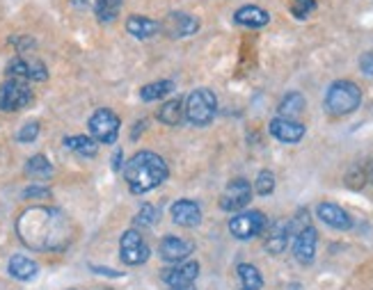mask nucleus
<instances>
[{
	"mask_svg": "<svg viewBox=\"0 0 373 290\" xmlns=\"http://www.w3.org/2000/svg\"><path fill=\"white\" fill-rule=\"evenodd\" d=\"M21 243L35 252H62L74 238L69 217L53 206H30L16 219Z\"/></svg>",
	"mask_w": 373,
	"mask_h": 290,
	"instance_id": "nucleus-1",
	"label": "nucleus"
},
{
	"mask_svg": "<svg viewBox=\"0 0 373 290\" xmlns=\"http://www.w3.org/2000/svg\"><path fill=\"white\" fill-rule=\"evenodd\" d=\"M169 176L167 163L154 151H140L124 165L126 185L133 195H147L163 185Z\"/></svg>",
	"mask_w": 373,
	"mask_h": 290,
	"instance_id": "nucleus-2",
	"label": "nucleus"
},
{
	"mask_svg": "<svg viewBox=\"0 0 373 290\" xmlns=\"http://www.w3.org/2000/svg\"><path fill=\"white\" fill-rule=\"evenodd\" d=\"M362 103V89L350 80H337L328 87L325 94V110L335 117H346L355 112Z\"/></svg>",
	"mask_w": 373,
	"mask_h": 290,
	"instance_id": "nucleus-3",
	"label": "nucleus"
},
{
	"mask_svg": "<svg viewBox=\"0 0 373 290\" xmlns=\"http://www.w3.org/2000/svg\"><path fill=\"white\" fill-rule=\"evenodd\" d=\"M216 112H218V98L211 89L199 87L195 92L188 94L186 103H184V115L188 119V124H193L197 128L208 126L213 122Z\"/></svg>",
	"mask_w": 373,
	"mask_h": 290,
	"instance_id": "nucleus-4",
	"label": "nucleus"
},
{
	"mask_svg": "<svg viewBox=\"0 0 373 290\" xmlns=\"http://www.w3.org/2000/svg\"><path fill=\"white\" fill-rule=\"evenodd\" d=\"M87 128L92 137L101 144H115L117 137H119V128H122V122H119V117L113 112V110L108 108H101L96 112L89 117Z\"/></svg>",
	"mask_w": 373,
	"mask_h": 290,
	"instance_id": "nucleus-5",
	"label": "nucleus"
},
{
	"mask_svg": "<svg viewBox=\"0 0 373 290\" xmlns=\"http://www.w3.org/2000/svg\"><path fill=\"white\" fill-rule=\"evenodd\" d=\"M149 256V245L145 243V238L138 228H128V231L122 233V240H119V258H122V263L138 267L147 263Z\"/></svg>",
	"mask_w": 373,
	"mask_h": 290,
	"instance_id": "nucleus-6",
	"label": "nucleus"
},
{
	"mask_svg": "<svg viewBox=\"0 0 373 290\" xmlns=\"http://www.w3.org/2000/svg\"><path fill=\"white\" fill-rule=\"evenodd\" d=\"M33 101V89L28 87L26 80L9 78L0 85V110L3 112H16L23 110Z\"/></svg>",
	"mask_w": 373,
	"mask_h": 290,
	"instance_id": "nucleus-7",
	"label": "nucleus"
},
{
	"mask_svg": "<svg viewBox=\"0 0 373 290\" xmlns=\"http://www.w3.org/2000/svg\"><path fill=\"white\" fill-rule=\"evenodd\" d=\"M268 219L261 211H240L229 219V233L236 240H252L266 228Z\"/></svg>",
	"mask_w": 373,
	"mask_h": 290,
	"instance_id": "nucleus-8",
	"label": "nucleus"
},
{
	"mask_svg": "<svg viewBox=\"0 0 373 290\" xmlns=\"http://www.w3.org/2000/svg\"><path fill=\"white\" fill-rule=\"evenodd\" d=\"M250 202H252V185L245 178H234L225 187V192L220 195V208L225 213H240Z\"/></svg>",
	"mask_w": 373,
	"mask_h": 290,
	"instance_id": "nucleus-9",
	"label": "nucleus"
},
{
	"mask_svg": "<svg viewBox=\"0 0 373 290\" xmlns=\"http://www.w3.org/2000/svg\"><path fill=\"white\" fill-rule=\"evenodd\" d=\"M7 76L16 80H35V83H44L48 78V69L39 62V59H28V57H14L7 64Z\"/></svg>",
	"mask_w": 373,
	"mask_h": 290,
	"instance_id": "nucleus-10",
	"label": "nucleus"
},
{
	"mask_svg": "<svg viewBox=\"0 0 373 290\" xmlns=\"http://www.w3.org/2000/svg\"><path fill=\"white\" fill-rule=\"evenodd\" d=\"M195 252V245L186 238L179 236H165L158 245V254L165 263H179L186 261V258Z\"/></svg>",
	"mask_w": 373,
	"mask_h": 290,
	"instance_id": "nucleus-11",
	"label": "nucleus"
},
{
	"mask_svg": "<svg viewBox=\"0 0 373 290\" xmlns=\"http://www.w3.org/2000/svg\"><path fill=\"white\" fill-rule=\"evenodd\" d=\"M316 243H318V233L314 226L305 224L296 233V243H294V254H296V261L300 265H311L314 263V256H316Z\"/></svg>",
	"mask_w": 373,
	"mask_h": 290,
	"instance_id": "nucleus-12",
	"label": "nucleus"
},
{
	"mask_svg": "<svg viewBox=\"0 0 373 290\" xmlns=\"http://www.w3.org/2000/svg\"><path fill=\"white\" fill-rule=\"evenodd\" d=\"M160 30L172 37V39H184L195 35L199 30V21L193 14H186V12H174V14H167L165 16V23L160 25Z\"/></svg>",
	"mask_w": 373,
	"mask_h": 290,
	"instance_id": "nucleus-13",
	"label": "nucleus"
},
{
	"mask_svg": "<svg viewBox=\"0 0 373 290\" xmlns=\"http://www.w3.org/2000/svg\"><path fill=\"white\" fill-rule=\"evenodd\" d=\"M197 277H199V263L186 258V261H179L172 267L165 269V272H163V282L169 288H174V286H190V284H195Z\"/></svg>",
	"mask_w": 373,
	"mask_h": 290,
	"instance_id": "nucleus-14",
	"label": "nucleus"
},
{
	"mask_svg": "<svg viewBox=\"0 0 373 290\" xmlns=\"http://www.w3.org/2000/svg\"><path fill=\"white\" fill-rule=\"evenodd\" d=\"M268 131L275 139H279V142L284 144H296L305 137V126L296 122V119H286V117H275L273 122H270Z\"/></svg>",
	"mask_w": 373,
	"mask_h": 290,
	"instance_id": "nucleus-15",
	"label": "nucleus"
},
{
	"mask_svg": "<svg viewBox=\"0 0 373 290\" xmlns=\"http://www.w3.org/2000/svg\"><path fill=\"white\" fill-rule=\"evenodd\" d=\"M169 213H172V222L184 228H193L201 222V208L193 199H179Z\"/></svg>",
	"mask_w": 373,
	"mask_h": 290,
	"instance_id": "nucleus-16",
	"label": "nucleus"
},
{
	"mask_svg": "<svg viewBox=\"0 0 373 290\" xmlns=\"http://www.w3.org/2000/svg\"><path fill=\"white\" fill-rule=\"evenodd\" d=\"M316 215H318L321 222H325L328 226L337 228V231H348V228L352 226L350 215L341 206H337V204H330V202L318 204Z\"/></svg>",
	"mask_w": 373,
	"mask_h": 290,
	"instance_id": "nucleus-17",
	"label": "nucleus"
},
{
	"mask_svg": "<svg viewBox=\"0 0 373 290\" xmlns=\"http://www.w3.org/2000/svg\"><path fill=\"white\" fill-rule=\"evenodd\" d=\"M294 233V224L289 219H279L273 226H270L268 238H266V252L270 254H282L289 245V238Z\"/></svg>",
	"mask_w": 373,
	"mask_h": 290,
	"instance_id": "nucleus-18",
	"label": "nucleus"
},
{
	"mask_svg": "<svg viewBox=\"0 0 373 290\" xmlns=\"http://www.w3.org/2000/svg\"><path fill=\"white\" fill-rule=\"evenodd\" d=\"M7 272L16 282H33V279L39 274V265L33 258H28L23 254H14L7 263Z\"/></svg>",
	"mask_w": 373,
	"mask_h": 290,
	"instance_id": "nucleus-19",
	"label": "nucleus"
},
{
	"mask_svg": "<svg viewBox=\"0 0 373 290\" xmlns=\"http://www.w3.org/2000/svg\"><path fill=\"white\" fill-rule=\"evenodd\" d=\"M234 21L238 25H245V28H264L270 23V14L257 5H245L234 14Z\"/></svg>",
	"mask_w": 373,
	"mask_h": 290,
	"instance_id": "nucleus-20",
	"label": "nucleus"
},
{
	"mask_svg": "<svg viewBox=\"0 0 373 290\" xmlns=\"http://www.w3.org/2000/svg\"><path fill=\"white\" fill-rule=\"evenodd\" d=\"M126 30H128V35H133L135 39H151L160 30V23H156L154 18H149V16L133 14V16H128Z\"/></svg>",
	"mask_w": 373,
	"mask_h": 290,
	"instance_id": "nucleus-21",
	"label": "nucleus"
},
{
	"mask_svg": "<svg viewBox=\"0 0 373 290\" xmlns=\"http://www.w3.org/2000/svg\"><path fill=\"white\" fill-rule=\"evenodd\" d=\"M373 183V160H367V163H357L348 169L346 174V185L352 190H362L364 185Z\"/></svg>",
	"mask_w": 373,
	"mask_h": 290,
	"instance_id": "nucleus-22",
	"label": "nucleus"
},
{
	"mask_svg": "<svg viewBox=\"0 0 373 290\" xmlns=\"http://www.w3.org/2000/svg\"><path fill=\"white\" fill-rule=\"evenodd\" d=\"M65 146L69 151H74L83 158H94L99 153V142L94 137L89 135H72V137H65Z\"/></svg>",
	"mask_w": 373,
	"mask_h": 290,
	"instance_id": "nucleus-23",
	"label": "nucleus"
},
{
	"mask_svg": "<svg viewBox=\"0 0 373 290\" xmlns=\"http://www.w3.org/2000/svg\"><path fill=\"white\" fill-rule=\"evenodd\" d=\"M158 122L165 124V126H179L181 122H184V101L181 98H169V101H165L163 105H160L158 110Z\"/></svg>",
	"mask_w": 373,
	"mask_h": 290,
	"instance_id": "nucleus-24",
	"label": "nucleus"
},
{
	"mask_svg": "<svg viewBox=\"0 0 373 290\" xmlns=\"http://www.w3.org/2000/svg\"><path fill=\"white\" fill-rule=\"evenodd\" d=\"M174 89H177V85L172 83V80H156V83H149V85H145L143 89H140V98L151 103V101H158V98L169 96Z\"/></svg>",
	"mask_w": 373,
	"mask_h": 290,
	"instance_id": "nucleus-25",
	"label": "nucleus"
},
{
	"mask_svg": "<svg viewBox=\"0 0 373 290\" xmlns=\"http://www.w3.org/2000/svg\"><path fill=\"white\" fill-rule=\"evenodd\" d=\"M236 274L240 279V290H261L264 288V277L261 272L250 263H240L236 267Z\"/></svg>",
	"mask_w": 373,
	"mask_h": 290,
	"instance_id": "nucleus-26",
	"label": "nucleus"
},
{
	"mask_svg": "<svg viewBox=\"0 0 373 290\" xmlns=\"http://www.w3.org/2000/svg\"><path fill=\"white\" fill-rule=\"evenodd\" d=\"M305 96H302L300 92H289L284 98L279 101V108H277V112L279 117H286V119H296L302 110H305Z\"/></svg>",
	"mask_w": 373,
	"mask_h": 290,
	"instance_id": "nucleus-27",
	"label": "nucleus"
},
{
	"mask_svg": "<svg viewBox=\"0 0 373 290\" xmlns=\"http://www.w3.org/2000/svg\"><path fill=\"white\" fill-rule=\"evenodd\" d=\"M26 174L30 178H39V181H44V178L53 176V165H50V160L46 156H33L26 163Z\"/></svg>",
	"mask_w": 373,
	"mask_h": 290,
	"instance_id": "nucleus-28",
	"label": "nucleus"
},
{
	"mask_svg": "<svg viewBox=\"0 0 373 290\" xmlns=\"http://www.w3.org/2000/svg\"><path fill=\"white\" fill-rule=\"evenodd\" d=\"M124 0H96L94 5V12H96V18L101 23H110L115 21L117 14H119V7H122Z\"/></svg>",
	"mask_w": 373,
	"mask_h": 290,
	"instance_id": "nucleus-29",
	"label": "nucleus"
},
{
	"mask_svg": "<svg viewBox=\"0 0 373 290\" xmlns=\"http://www.w3.org/2000/svg\"><path fill=\"white\" fill-rule=\"evenodd\" d=\"M158 217H160V213H158L156 206L143 204V206H140V211H138V215H135L133 222H135V226H140V228H149V226L156 224Z\"/></svg>",
	"mask_w": 373,
	"mask_h": 290,
	"instance_id": "nucleus-30",
	"label": "nucleus"
},
{
	"mask_svg": "<svg viewBox=\"0 0 373 290\" xmlns=\"http://www.w3.org/2000/svg\"><path fill=\"white\" fill-rule=\"evenodd\" d=\"M255 192L261 197H268L275 192V174L264 169V172H259L257 181H255Z\"/></svg>",
	"mask_w": 373,
	"mask_h": 290,
	"instance_id": "nucleus-31",
	"label": "nucleus"
},
{
	"mask_svg": "<svg viewBox=\"0 0 373 290\" xmlns=\"http://www.w3.org/2000/svg\"><path fill=\"white\" fill-rule=\"evenodd\" d=\"M314 9H316V0H291V14H294L298 21H305Z\"/></svg>",
	"mask_w": 373,
	"mask_h": 290,
	"instance_id": "nucleus-32",
	"label": "nucleus"
},
{
	"mask_svg": "<svg viewBox=\"0 0 373 290\" xmlns=\"http://www.w3.org/2000/svg\"><path fill=\"white\" fill-rule=\"evenodd\" d=\"M37 135H39V122H30L16 133V139L18 142H35Z\"/></svg>",
	"mask_w": 373,
	"mask_h": 290,
	"instance_id": "nucleus-33",
	"label": "nucleus"
},
{
	"mask_svg": "<svg viewBox=\"0 0 373 290\" xmlns=\"http://www.w3.org/2000/svg\"><path fill=\"white\" fill-rule=\"evenodd\" d=\"M23 199H50V190L42 185H30L23 190Z\"/></svg>",
	"mask_w": 373,
	"mask_h": 290,
	"instance_id": "nucleus-34",
	"label": "nucleus"
},
{
	"mask_svg": "<svg viewBox=\"0 0 373 290\" xmlns=\"http://www.w3.org/2000/svg\"><path fill=\"white\" fill-rule=\"evenodd\" d=\"M9 44H12L18 53H23V51H30V48H35V39H30V37H12V39H9Z\"/></svg>",
	"mask_w": 373,
	"mask_h": 290,
	"instance_id": "nucleus-35",
	"label": "nucleus"
},
{
	"mask_svg": "<svg viewBox=\"0 0 373 290\" xmlns=\"http://www.w3.org/2000/svg\"><path fill=\"white\" fill-rule=\"evenodd\" d=\"M360 69H362V74H367V76H373V53H364L360 59Z\"/></svg>",
	"mask_w": 373,
	"mask_h": 290,
	"instance_id": "nucleus-36",
	"label": "nucleus"
},
{
	"mask_svg": "<svg viewBox=\"0 0 373 290\" xmlns=\"http://www.w3.org/2000/svg\"><path fill=\"white\" fill-rule=\"evenodd\" d=\"M89 269L101 277H122V272H117V269H110V267H99V265H89Z\"/></svg>",
	"mask_w": 373,
	"mask_h": 290,
	"instance_id": "nucleus-37",
	"label": "nucleus"
},
{
	"mask_svg": "<svg viewBox=\"0 0 373 290\" xmlns=\"http://www.w3.org/2000/svg\"><path fill=\"white\" fill-rule=\"evenodd\" d=\"M122 163H124V153H122V149H117L115 156H113V169H115V172L122 169Z\"/></svg>",
	"mask_w": 373,
	"mask_h": 290,
	"instance_id": "nucleus-38",
	"label": "nucleus"
},
{
	"mask_svg": "<svg viewBox=\"0 0 373 290\" xmlns=\"http://www.w3.org/2000/svg\"><path fill=\"white\" fill-rule=\"evenodd\" d=\"M145 126H147V122H138V124L133 126L135 131L130 133V139H138V133H143V131H145Z\"/></svg>",
	"mask_w": 373,
	"mask_h": 290,
	"instance_id": "nucleus-39",
	"label": "nucleus"
},
{
	"mask_svg": "<svg viewBox=\"0 0 373 290\" xmlns=\"http://www.w3.org/2000/svg\"><path fill=\"white\" fill-rule=\"evenodd\" d=\"M169 290H197V288L190 284V286H174V288H169Z\"/></svg>",
	"mask_w": 373,
	"mask_h": 290,
	"instance_id": "nucleus-40",
	"label": "nucleus"
}]
</instances>
